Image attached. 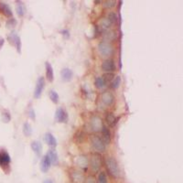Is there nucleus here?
Masks as SVG:
<instances>
[{"instance_id":"nucleus-1","label":"nucleus","mask_w":183,"mask_h":183,"mask_svg":"<svg viewBox=\"0 0 183 183\" xmlns=\"http://www.w3.org/2000/svg\"><path fill=\"white\" fill-rule=\"evenodd\" d=\"M105 166H106V169H107L108 173L111 175L113 178H119V176H120V168H119L118 163L116 160V158H114L113 157L106 158Z\"/></svg>"},{"instance_id":"nucleus-2","label":"nucleus","mask_w":183,"mask_h":183,"mask_svg":"<svg viewBox=\"0 0 183 183\" xmlns=\"http://www.w3.org/2000/svg\"><path fill=\"white\" fill-rule=\"evenodd\" d=\"M98 51L103 57H110L114 54V47L110 42L102 41L98 44Z\"/></svg>"},{"instance_id":"nucleus-3","label":"nucleus","mask_w":183,"mask_h":183,"mask_svg":"<svg viewBox=\"0 0 183 183\" xmlns=\"http://www.w3.org/2000/svg\"><path fill=\"white\" fill-rule=\"evenodd\" d=\"M91 144H92L93 149L96 150L97 152H104L106 149V145L103 141L102 137L96 135H93L91 136Z\"/></svg>"},{"instance_id":"nucleus-4","label":"nucleus","mask_w":183,"mask_h":183,"mask_svg":"<svg viewBox=\"0 0 183 183\" xmlns=\"http://www.w3.org/2000/svg\"><path fill=\"white\" fill-rule=\"evenodd\" d=\"M92 170L96 173L100 170V168H102L103 165V159H102V156L99 153H93L91 156L90 158V162H89Z\"/></svg>"},{"instance_id":"nucleus-5","label":"nucleus","mask_w":183,"mask_h":183,"mask_svg":"<svg viewBox=\"0 0 183 183\" xmlns=\"http://www.w3.org/2000/svg\"><path fill=\"white\" fill-rule=\"evenodd\" d=\"M44 87H45V79H44V77L41 76L38 78L37 83H36V87L34 90V93H33L35 99H39L41 96Z\"/></svg>"},{"instance_id":"nucleus-6","label":"nucleus","mask_w":183,"mask_h":183,"mask_svg":"<svg viewBox=\"0 0 183 183\" xmlns=\"http://www.w3.org/2000/svg\"><path fill=\"white\" fill-rule=\"evenodd\" d=\"M11 162V158L9 154L6 149H0V167L3 169H6L9 167Z\"/></svg>"},{"instance_id":"nucleus-7","label":"nucleus","mask_w":183,"mask_h":183,"mask_svg":"<svg viewBox=\"0 0 183 183\" xmlns=\"http://www.w3.org/2000/svg\"><path fill=\"white\" fill-rule=\"evenodd\" d=\"M8 40L10 44H12L16 47L18 52H20V51H21V41H20V38L18 36V34L15 31H12L8 35Z\"/></svg>"},{"instance_id":"nucleus-8","label":"nucleus","mask_w":183,"mask_h":183,"mask_svg":"<svg viewBox=\"0 0 183 183\" xmlns=\"http://www.w3.org/2000/svg\"><path fill=\"white\" fill-rule=\"evenodd\" d=\"M116 63L115 60L112 59H107L104 60L102 63V70L107 73H112L116 70Z\"/></svg>"},{"instance_id":"nucleus-9","label":"nucleus","mask_w":183,"mask_h":183,"mask_svg":"<svg viewBox=\"0 0 183 183\" xmlns=\"http://www.w3.org/2000/svg\"><path fill=\"white\" fill-rule=\"evenodd\" d=\"M101 100H102V102H103V103L104 105L111 106V105H113V103L115 102V96L111 92L104 91L101 95Z\"/></svg>"},{"instance_id":"nucleus-10","label":"nucleus","mask_w":183,"mask_h":183,"mask_svg":"<svg viewBox=\"0 0 183 183\" xmlns=\"http://www.w3.org/2000/svg\"><path fill=\"white\" fill-rule=\"evenodd\" d=\"M103 127V121L101 119V117L97 116H94L92 117L91 119V128L93 132H99V131H102Z\"/></svg>"},{"instance_id":"nucleus-11","label":"nucleus","mask_w":183,"mask_h":183,"mask_svg":"<svg viewBox=\"0 0 183 183\" xmlns=\"http://www.w3.org/2000/svg\"><path fill=\"white\" fill-rule=\"evenodd\" d=\"M55 120L58 123H67L68 114L63 108H58L55 112Z\"/></svg>"},{"instance_id":"nucleus-12","label":"nucleus","mask_w":183,"mask_h":183,"mask_svg":"<svg viewBox=\"0 0 183 183\" xmlns=\"http://www.w3.org/2000/svg\"><path fill=\"white\" fill-rule=\"evenodd\" d=\"M70 178H71L72 181H74L75 183H83V182L85 180L83 172H81L80 170L72 169V170L70 171Z\"/></svg>"},{"instance_id":"nucleus-13","label":"nucleus","mask_w":183,"mask_h":183,"mask_svg":"<svg viewBox=\"0 0 183 183\" xmlns=\"http://www.w3.org/2000/svg\"><path fill=\"white\" fill-rule=\"evenodd\" d=\"M0 13L2 15H4L7 18H12L13 17V12L11 10V8L4 2H0Z\"/></svg>"},{"instance_id":"nucleus-14","label":"nucleus","mask_w":183,"mask_h":183,"mask_svg":"<svg viewBox=\"0 0 183 183\" xmlns=\"http://www.w3.org/2000/svg\"><path fill=\"white\" fill-rule=\"evenodd\" d=\"M51 159L50 158L48 157V155H45L42 158H41V170L44 173L48 172L49 169L51 168Z\"/></svg>"},{"instance_id":"nucleus-15","label":"nucleus","mask_w":183,"mask_h":183,"mask_svg":"<svg viewBox=\"0 0 183 183\" xmlns=\"http://www.w3.org/2000/svg\"><path fill=\"white\" fill-rule=\"evenodd\" d=\"M60 76H61V79L63 82H70L73 76L72 70L69 68H64L60 71Z\"/></svg>"},{"instance_id":"nucleus-16","label":"nucleus","mask_w":183,"mask_h":183,"mask_svg":"<svg viewBox=\"0 0 183 183\" xmlns=\"http://www.w3.org/2000/svg\"><path fill=\"white\" fill-rule=\"evenodd\" d=\"M103 40L104 41L106 42H109V41H113L116 39V32L114 31V30H104L103 34Z\"/></svg>"},{"instance_id":"nucleus-17","label":"nucleus","mask_w":183,"mask_h":183,"mask_svg":"<svg viewBox=\"0 0 183 183\" xmlns=\"http://www.w3.org/2000/svg\"><path fill=\"white\" fill-rule=\"evenodd\" d=\"M45 68H46V78H47V80H48L50 83L53 82V80H54L53 69H52L51 64L49 61H47V62L45 63Z\"/></svg>"},{"instance_id":"nucleus-18","label":"nucleus","mask_w":183,"mask_h":183,"mask_svg":"<svg viewBox=\"0 0 183 183\" xmlns=\"http://www.w3.org/2000/svg\"><path fill=\"white\" fill-rule=\"evenodd\" d=\"M44 139H45V142L47 143V145H50L51 148H55L57 145V140L51 133H46Z\"/></svg>"},{"instance_id":"nucleus-19","label":"nucleus","mask_w":183,"mask_h":183,"mask_svg":"<svg viewBox=\"0 0 183 183\" xmlns=\"http://www.w3.org/2000/svg\"><path fill=\"white\" fill-rule=\"evenodd\" d=\"M102 139L104 142L105 145H109L110 142H111V133H110L109 129L106 128L105 126L103 127L102 129Z\"/></svg>"},{"instance_id":"nucleus-20","label":"nucleus","mask_w":183,"mask_h":183,"mask_svg":"<svg viewBox=\"0 0 183 183\" xmlns=\"http://www.w3.org/2000/svg\"><path fill=\"white\" fill-rule=\"evenodd\" d=\"M31 149L37 156H41L42 151V145L39 141H33L31 143Z\"/></svg>"},{"instance_id":"nucleus-21","label":"nucleus","mask_w":183,"mask_h":183,"mask_svg":"<svg viewBox=\"0 0 183 183\" xmlns=\"http://www.w3.org/2000/svg\"><path fill=\"white\" fill-rule=\"evenodd\" d=\"M47 155L50 158L51 162L52 165H54V166L58 165V163H59V158H58V154H57V152L55 150H53V149L49 150V152L47 153Z\"/></svg>"},{"instance_id":"nucleus-22","label":"nucleus","mask_w":183,"mask_h":183,"mask_svg":"<svg viewBox=\"0 0 183 183\" xmlns=\"http://www.w3.org/2000/svg\"><path fill=\"white\" fill-rule=\"evenodd\" d=\"M118 119H119V118H118V117L116 118L113 113H108V114L106 115V117H105L106 123H107V125L110 126H114L116 124V122H117Z\"/></svg>"},{"instance_id":"nucleus-23","label":"nucleus","mask_w":183,"mask_h":183,"mask_svg":"<svg viewBox=\"0 0 183 183\" xmlns=\"http://www.w3.org/2000/svg\"><path fill=\"white\" fill-rule=\"evenodd\" d=\"M76 161H77V165L80 168H86L88 167V165H89V161H88V159H87V158L85 156L78 157Z\"/></svg>"},{"instance_id":"nucleus-24","label":"nucleus","mask_w":183,"mask_h":183,"mask_svg":"<svg viewBox=\"0 0 183 183\" xmlns=\"http://www.w3.org/2000/svg\"><path fill=\"white\" fill-rule=\"evenodd\" d=\"M100 26L103 30H108L112 26V23L110 22V20L107 18H103L100 20Z\"/></svg>"},{"instance_id":"nucleus-25","label":"nucleus","mask_w":183,"mask_h":183,"mask_svg":"<svg viewBox=\"0 0 183 183\" xmlns=\"http://www.w3.org/2000/svg\"><path fill=\"white\" fill-rule=\"evenodd\" d=\"M16 10H17V13L19 17H23L26 13V8L22 2H17Z\"/></svg>"},{"instance_id":"nucleus-26","label":"nucleus","mask_w":183,"mask_h":183,"mask_svg":"<svg viewBox=\"0 0 183 183\" xmlns=\"http://www.w3.org/2000/svg\"><path fill=\"white\" fill-rule=\"evenodd\" d=\"M94 85H95V87L98 88V89H103V87H105L106 83H104L103 77H97V78L95 79V81H94Z\"/></svg>"},{"instance_id":"nucleus-27","label":"nucleus","mask_w":183,"mask_h":183,"mask_svg":"<svg viewBox=\"0 0 183 183\" xmlns=\"http://www.w3.org/2000/svg\"><path fill=\"white\" fill-rule=\"evenodd\" d=\"M49 96H50V99L54 103H59V94L57 93V92H55L54 90H51L50 93H49Z\"/></svg>"},{"instance_id":"nucleus-28","label":"nucleus","mask_w":183,"mask_h":183,"mask_svg":"<svg viewBox=\"0 0 183 183\" xmlns=\"http://www.w3.org/2000/svg\"><path fill=\"white\" fill-rule=\"evenodd\" d=\"M23 133L26 136H30L31 134H32V128H31V126L28 124V123H25L23 125Z\"/></svg>"},{"instance_id":"nucleus-29","label":"nucleus","mask_w":183,"mask_h":183,"mask_svg":"<svg viewBox=\"0 0 183 183\" xmlns=\"http://www.w3.org/2000/svg\"><path fill=\"white\" fill-rule=\"evenodd\" d=\"M96 183H108L107 176H106L105 172L102 171V172L99 173L98 178H97V179H96Z\"/></svg>"},{"instance_id":"nucleus-30","label":"nucleus","mask_w":183,"mask_h":183,"mask_svg":"<svg viewBox=\"0 0 183 183\" xmlns=\"http://www.w3.org/2000/svg\"><path fill=\"white\" fill-rule=\"evenodd\" d=\"M102 77H103L104 83L107 84V83H112V81L115 79V74H114V73H105V74H103Z\"/></svg>"},{"instance_id":"nucleus-31","label":"nucleus","mask_w":183,"mask_h":183,"mask_svg":"<svg viewBox=\"0 0 183 183\" xmlns=\"http://www.w3.org/2000/svg\"><path fill=\"white\" fill-rule=\"evenodd\" d=\"M107 18L110 20V22H111L112 24H116L118 21V16L115 12H110Z\"/></svg>"},{"instance_id":"nucleus-32","label":"nucleus","mask_w":183,"mask_h":183,"mask_svg":"<svg viewBox=\"0 0 183 183\" xmlns=\"http://www.w3.org/2000/svg\"><path fill=\"white\" fill-rule=\"evenodd\" d=\"M120 83H121V78H120V76H116L115 79L111 83V88L117 89L120 86Z\"/></svg>"},{"instance_id":"nucleus-33","label":"nucleus","mask_w":183,"mask_h":183,"mask_svg":"<svg viewBox=\"0 0 183 183\" xmlns=\"http://www.w3.org/2000/svg\"><path fill=\"white\" fill-rule=\"evenodd\" d=\"M2 119H3V122L4 123H8L11 119V116H10V114L8 110H4L2 112Z\"/></svg>"},{"instance_id":"nucleus-34","label":"nucleus","mask_w":183,"mask_h":183,"mask_svg":"<svg viewBox=\"0 0 183 183\" xmlns=\"http://www.w3.org/2000/svg\"><path fill=\"white\" fill-rule=\"evenodd\" d=\"M116 1H114V0H109V1H104L103 2V7L105 8H112L116 6Z\"/></svg>"},{"instance_id":"nucleus-35","label":"nucleus","mask_w":183,"mask_h":183,"mask_svg":"<svg viewBox=\"0 0 183 183\" xmlns=\"http://www.w3.org/2000/svg\"><path fill=\"white\" fill-rule=\"evenodd\" d=\"M15 26H17V20L15 19V18H9L8 21H7V27L8 28H14Z\"/></svg>"},{"instance_id":"nucleus-36","label":"nucleus","mask_w":183,"mask_h":183,"mask_svg":"<svg viewBox=\"0 0 183 183\" xmlns=\"http://www.w3.org/2000/svg\"><path fill=\"white\" fill-rule=\"evenodd\" d=\"M84 181H85V183H96V179H95L94 177L92 176V175L88 176V177L85 178Z\"/></svg>"},{"instance_id":"nucleus-37","label":"nucleus","mask_w":183,"mask_h":183,"mask_svg":"<svg viewBox=\"0 0 183 183\" xmlns=\"http://www.w3.org/2000/svg\"><path fill=\"white\" fill-rule=\"evenodd\" d=\"M4 43H5V40H4L3 38H1V39H0V50L2 49V47H3Z\"/></svg>"},{"instance_id":"nucleus-38","label":"nucleus","mask_w":183,"mask_h":183,"mask_svg":"<svg viewBox=\"0 0 183 183\" xmlns=\"http://www.w3.org/2000/svg\"><path fill=\"white\" fill-rule=\"evenodd\" d=\"M43 183H54L51 179H45Z\"/></svg>"},{"instance_id":"nucleus-39","label":"nucleus","mask_w":183,"mask_h":183,"mask_svg":"<svg viewBox=\"0 0 183 183\" xmlns=\"http://www.w3.org/2000/svg\"><path fill=\"white\" fill-rule=\"evenodd\" d=\"M33 110H31V111H30V116H31V118H35V116H33Z\"/></svg>"}]
</instances>
